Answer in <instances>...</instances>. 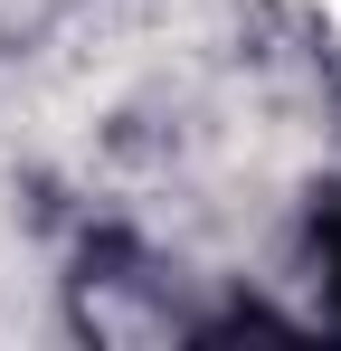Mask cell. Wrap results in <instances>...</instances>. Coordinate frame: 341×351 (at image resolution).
I'll use <instances>...</instances> for the list:
<instances>
[{"label": "cell", "instance_id": "6da1fadb", "mask_svg": "<svg viewBox=\"0 0 341 351\" xmlns=\"http://www.w3.org/2000/svg\"><path fill=\"white\" fill-rule=\"evenodd\" d=\"M323 10H332V19H341V0H323Z\"/></svg>", "mask_w": 341, "mask_h": 351}]
</instances>
